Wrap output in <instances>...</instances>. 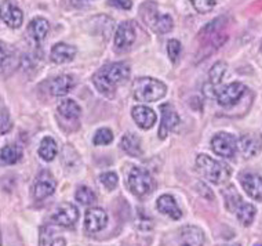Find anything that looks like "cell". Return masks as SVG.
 Returning a JSON list of instances; mask_svg holds the SVG:
<instances>
[{"instance_id": "1", "label": "cell", "mask_w": 262, "mask_h": 246, "mask_svg": "<svg viewBox=\"0 0 262 246\" xmlns=\"http://www.w3.org/2000/svg\"><path fill=\"white\" fill-rule=\"evenodd\" d=\"M130 76V67L127 63H113L105 65L93 76V83L104 96H113L115 91Z\"/></svg>"}, {"instance_id": "2", "label": "cell", "mask_w": 262, "mask_h": 246, "mask_svg": "<svg viewBox=\"0 0 262 246\" xmlns=\"http://www.w3.org/2000/svg\"><path fill=\"white\" fill-rule=\"evenodd\" d=\"M225 21V17L215 18L200 31V37L204 40V45L200 46V58H206V55L214 53L225 43L228 39L226 32H224Z\"/></svg>"}, {"instance_id": "3", "label": "cell", "mask_w": 262, "mask_h": 246, "mask_svg": "<svg viewBox=\"0 0 262 246\" xmlns=\"http://www.w3.org/2000/svg\"><path fill=\"white\" fill-rule=\"evenodd\" d=\"M196 166H198L199 173L214 184H222L231 176V169L228 165L217 159H212L211 156L204 155V154L198 155Z\"/></svg>"}, {"instance_id": "4", "label": "cell", "mask_w": 262, "mask_h": 246, "mask_svg": "<svg viewBox=\"0 0 262 246\" xmlns=\"http://www.w3.org/2000/svg\"><path fill=\"white\" fill-rule=\"evenodd\" d=\"M133 93L136 100L142 102H154L162 100L167 93V86L154 78H138L133 85Z\"/></svg>"}, {"instance_id": "5", "label": "cell", "mask_w": 262, "mask_h": 246, "mask_svg": "<svg viewBox=\"0 0 262 246\" xmlns=\"http://www.w3.org/2000/svg\"><path fill=\"white\" fill-rule=\"evenodd\" d=\"M141 17L148 24L150 29H154L158 33L170 32L174 27L172 18L168 14H160L158 7L154 3H145L141 7Z\"/></svg>"}, {"instance_id": "6", "label": "cell", "mask_w": 262, "mask_h": 246, "mask_svg": "<svg viewBox=\"0 0 262 246\" xmlns=\"http://www.w3.org/2000/svg\"><path fill=\"white\" fill-rule=\"evenodd\" d=\"M128 188L134 195L145 196L154 190V180L146 170L134 168L128 174Z\"/></svg>"}, {"instance_id": "7", "label": "cell", "mask_w": 262, "mask_h": 246, "mask_svg": "<svg viewBox=\"0 0 262 246\" xmlns=\"http://www.w3.org/2000/svg\"><path fill=\"white\" fill-rule=\"evenodd\" d=\"M79 220V210L73 203L62 202L59 203L51 216V221L61 227H73Z\"/></svg>"}, {"instance_id": "8", "label": "cell", "mask_w": 262, "mask_h": 246, "mask_svg": "<svg viewBox=\"0 0 262 246\" xmlns=\"http://www.w3.org/2000/svg\"><path fill=\"white\" fill-rule=\"evenodd\" d=\"M237 147H239V144L236 141V138L229 133H218L212 137L211 140L212 151L222 158L235 156Z\"/></svg>"}, {"instance_id": "9", "label": "cell", "mask_w": 262, "mask_h": 246, "mask_svg": "<svg viewBox=\"0 0 262 246\" xmlns=\"http://www.w3.org/2000/svg\"><path fill=\"white\" fill-rule=\"evenodd\" d=\"M55 188H57V181L53 177V174L47 170H43L39 173L33 184V196L37 201H43L47 196L54 194Z\"/></svg>"}, {"instance_id": "10", "label": "cell", "mask_w": 262, "mask_h": 246, "mask_svg": "<svg viewBox=\"0 0 262 246\" xmlns=\"http://www.w3.org/2000/svg\"><path fill=\"white\" fill-rule=\"evenodd\" d=\"M108 214L101 208H91L84 214V227L89 233H100L106 227Z\"/></svg>"}, {"instance_id": "11", "label": "cell", "mask_w": 262, "mask_h": 246, "mask_svg": "<svg viewBox=\"0 0 262 246\" xmlns=\"http://www.w3.org/2000/svg\"><path fill=\"white\" fill-rule=\"evenodd\" d=\"M244 93H246V86H244L243 83H229V85H226V86L218 93V104L222 105V107H231V105H233L242 98V96H243Z\"/></svg>"}, {"instance_id": "12", "label": "cell", "mask_w": 262, "mask_h": 246, "mask_svg": "<svg viewBox=\"0 0 262 246\" xmlns=\"http://www.w3.org/2000/svg\"><path fill=\"white\" fill-rule=\"evenodd\" d=\"M160 112H162V123L159 129V137L164 140L168 133L172 132L180 123V116L171 104H163L160 107Z\"/></svg>"}, {"instance_id": "13", "label": "cell", "mask_w": 262, "mask_h": 246, "mask_svg": "<svg viewBox=\"0 0 262 246\" xmlns=\"http://www.w3.org/2000/svg\"><path fill=\"white\" fill-rule=\"evenodd\" d=\"M2 19L7 27L17 29L23 25L24 14L13 0H5L2 2Z\"/></svg>"}, {"instance_id": "14", "label": "cell", "mask_w": 262, "mask_h": 246, "mask_svg": "<svg viewBox=\"0 0 262 246\" xmlns=\"http://www.w3.org/2000/svg\"><path fill=\"white\" fill-rule=\"evenodd\" d=\"M136 42V29L131 23H122L115 33V46L119 50H127Z\"/></svg>"}, {"instance_id": "15", "label": "cell", "mask_w": 262, "mask_h": 246, "mask_svg": "<svg viewBox=\"0 0 262 246\" xmlns=\"http://www.w3.org/2000/svg\"><path fill=\"white\" fill-rule=\"evenodd\" d=\"M131 116L136 120L137 126L144 130L154 128L155 123H156V114L154 110H150L145 105H137L131 111Z\"/></svg>"}, {"instance_id": "16", "label": "cell", "mask_w": 262, "mask_h": 246, "mask_svg": "<svg viewBox=\"0 0 262 246\" xmlns=\"http://www.w3.org/2000/svg\"><path fill=\"white\" fill-rule=\"evenodd\" d=\"M240 182L247 192V195L254 199H262V177L254 173H244L240 176Z\"/></svg>"}, {"instance_id": "17", "label": "cell", "mask_w": 262, "mask_h": 246, "mask_svg": "<svg viewBox=\"0 0 262 246\" xmlns=\"http://www.w3.org/2000/svg\"><path fill=\"white\" fill-rule=\"evenodd\" d=\"M204 234L196 225H186L180 231V246H203Z\"/></svg>"}, {"instance_id": "18", "label": "cell", "mask_w": 262, "mask_h": 246, "mask_svg": "<svg viewBox=\"0 0 262 246\" xmlns=\"http://www.w3.org/2000/svg\"><path fill=\"white\" fill-rule=\"evenodd\" d=\"M262 148V138L258 134H244L239 140V150L246 158L257 155Z\"/></svg>"}, {"instance_id": "19", "label": "cell", "mask_w": 262, "mask_h": 246, "mask_svg": "<svg viewBox=\"0 0 262 246\" xmlns=\"http://www.w3.org/2000/svg\"><path fill=\"white\" fill-rule=\"evenodd\" d=\"M156 208L162 214H166L172 220H180L182 217L181 209L177 205L176 199L171 195H162L156 202Z\"/></svg>"}, {"instance_id": "20", "label": "cell", "mask_w": 262, "mask_h": 246, "mask_svg": "<svg viewBox=\"0 0 262 246\" xmlns=\"http://www.w3.org/2000/svg\"><path fill=\"white\" fill-rule=\"evenodd\" d=\"M76 55V47L67 43H57L51 49V59L55 64H65L72 61Z\"/></svg>"}, {"instance_id": "21", "label": "cell", "mask_w": 262, "mask_h": 246, "mask_svg": "<svg viewBox=\"0 0 262 246\" xmlns=\"http://www.w3.org/2000/svg\"><path fill=\"white\" fill-rule=\"evenodd\" d=\"M75 86V80L69 75H59L50 82L51 94L55 97H62L68 94Z\"/></svg>"}, {"instance_id": "22", "label": "cell", "mask_w": 262, "mask_h": 246, "mask_svg": "<svg viewBox=\"0 0 262 246\" xmlns=\"http://www.w3.org/2000/svg\"><path fill=\"white\" fill-rule=\"evenodd\" d=\"M28 31H29L31 36L33 37L35 40L40 42L47 36V33L50 31V24H49L47 19L43 18V17H36V18H33L31 23H29Z\"/></svg>"}, {"instance_id": "23", "label": "cell", "mask_w": 262, "mask_h": 246, "mask_svg": "<svg viewBox=\"0 0 262 246\" xmlns=\"http://www.w3.org/2000/svg\"><path fill=\"white\" fill-rule=\"evenodd\" d=\"M122 150L128 154L130 156H140L142 154V148H141V140L140 137H137L133 133H127L122 137L120 141Z\"/></svg>"}, {"instance_id": "24", "label": "cell", "mask_w": 262, "mask_h": 246, "mask_svg": "<svg viewBox=\"0 0 262 246\" xmlns=\"http://www.w3.org/2000/svg\"><path fill=\"white\" fill-rule=\"evenodd\" d=\"M57 152H58V147H57L54 138L45 137L39 147V156L46 162H51L57 156Z\"/></svg>"}, {"instance_id": "25", "label": "cell", "mask_w": 262, "mask_h": 246, "mask_svg": "<svg viewBox=\"0 0 262 246\" xmlns=\"http://www.w3.org/2000/svg\"><path fill=\"white\" fill-rule=\"evenodd\" d=\"M58 114L65 119H79L81 115L80 105L73 100H63L58 105Z\"/></svg>"}, {"instance_id": "26", "label": "cell", "mask_w": 262, "mask_h": 246, "mask_svg": "<svg viewBox=\"0 0 262 246\" xmlns=\"http://www.w3.org/2000/svg\"><path fill=\"white\" fill-rule=\"evenodd\" d=\"M235 212L236 216H237V220L246 227H249L250 224L253 223L254 219H255V213H257V210L251 203H244V202H242L237 206V209Z\"/></svg>"}, {"instance_id": "27", "label": "cell", "mask_w": 262, "mask_h": 246, "mask_svg": "<svg viewBox=\"0 0 262 246\" xmlns=\"http://www.w3.org/2000/svg\"><path fill=\"white\" fill-rule=\"evenodd\" d=\"M23 156V151L15 146H5L2 148V163L14 165L17 163Z\"/></svg>"}, {"instance_id": "28", "label": "cell", "mask_w": 262, "mask_h": 246, "mask_svg": "<svg viewBox=\"0 0 262 246\" xmlns=\"http://www.w3.org/2000/svg\"><path fill=\"white\" fill-rule=\"evenodd\" d=\"M226 73V63L224 61H218L215 64L212 65V68L208 72V79L211 85H220L221 80L224 79Z\"/></svg>"}, {"instance_id": "29", "label": "cell", "mask_w": 262, "mask_h": 246, "mask_svg": "<svg viewBox=\"0 0 262 246\" xmlns=\"http://www.w3.org/2000/svg\"><path fill=\"white\" fill-rule=\"evenodd\" d=\"M75 198H76V201L79 203H81V205H93L97 201V196H95L94 191L90 190L89 187H84V186L77 188Z\"/></svg>"}, {"instance_id": "30", "label": "cell", "mask_w": 262, "mask_h": 246, "mask_svg": "<svg viewBox=\"0 0 262 246\" xmlns=\"http://www.w3.org/2000/svg\"><path fill=\"white\" fill-rule=\"evenodd\" d=\"M113 141V133L112 130H109L106 128H102L100 130H97L93 138L94 146H108Z\"/></svg>"}, {"instance_id": "31", "label": "cell", "mask_w": 262, "mask_h": 246, "mask_svg": "<svg viewBox=\"0 0 262 246\" xmlns=\"http://www.w3.org/2000/svg\"><path fill=\"white\" fill-rule=\"evenodd\" d=\"M224 194V196H225L226 199V206H228V209L229 210H236L237 209V206L242 203V201L237 202V201H233L235 198H239V194L236 192V188L232 187V186H229V187L226 188L225 191L222 192Z\"/></svg>"}, {"instance_id": "32", "label": "cell", "mask_w": 262, "mask_h": 246, "mask_svg": "<svg viewBox=\"0 0 262 246\" xmlns=\"http://www.w3.org/2000/svg\"><path fill=\"white\" fill-rule=\"evenodd\" d=\"M192 6L194 7L196 11H199V13H208V11H211L215 5H217L218 0H189Z\"/></svg>"}, {"instance_id": "33", "label": "cell", "mask_w": 262, "mask_h": 246, "mask_svg": "<svg viewBox=\"0 0 262 246\" xmlns=\"http://www.w3.org/2000/svg\"><path fill=\"white\" fill-rule=\"evenodd\" d=\"M181 51H182V47H181V43L176 39H171V40H168L167 43V54L170 57L172 63H177L178 58H180V55H181Z\"/></svg>"}, {"instance_id": "34", "label": "cell", "mask_w": 262, "mask_h": 246, "mask_svg": "<svg viewBox=\"0 0 262 246\" xmlns=\"http://www.w3.org/2000/svg\"><path fill=\"white\" fill-rule=\"evenodd\" d=\"M100 180L101 182L104 184V187L106 188V190H113V188L118 187V174L113 173V172H106V173L101 174Z\"/></svg>"}, {"instance_id": "35", "label": "cell", "mask_w": 262, "mask_h": 246, "mask_svg": "<svg viewBox=\"0 0 262 246\" xmlns=\"http://www.w3.org/2000/svg\"><path fill=\"white\" fill-rule=\"evenodd\" d=\"M54 239L51 238L50 228L43 227L40 230V246H53Z\"/></svg>"}, {"instance_id": "36", "label": "cell", "mask_w": 262, "mask_h": 246, "mask_svg": "<svg viewBox=\"0 0 262 246\" xmlns=\"http://www.w3.org/2000/svg\"><path fill=\"white\" fill-rule=\"evenodd\" d=\"M10 129H11V120H10L9 112L6 108H2V129H0V132H2V134H6Z\"/></svg>"}, {"instance_id": "37", "label": "cell", "mask_w": 262, "mask_h": 246, "mask_svg": "<svg viewBox=\"0 0 262 246\" xmlns=\"http://www.w3.org/2000/svg\"><path fill=\"white\" fill-rule=\"evenodd\" d=\"M108 3L109 6H113V7L120 10H130L131 6H133L131 0H108Z\"/></svg>"}, {"instance_id": "38", "label": "cell", "mask_w": 262, "mask_h": 246, "mask_svg": "<svg viewBox=\"0 0 262 246\" xmlns=\"http://www.w3.org/2000/svg\"><path fill=\"white\" fill-rule=\"evenodd\" d=\"M53 246H67V241L63 238H58V239H54Z\"/></svg>"}, {"instance_id": "39", "label": "cell", "mask_w": 262, "mask_h": 246, "mask_svg": "<svg viewBox=\"0 0 262 246\" xmlns=\"http://www.w3.org/2000/svg\"><path fill=\"white\" fill-rule=\"evenodd\" d=\"M255 246H262V245H261V243H257V245H255Z\"/></svg>"}, {"instance_id": "40", "label": "cell", "mask_w": 262, "mask_h": 246, "mask_svg": "<svg viewBox=\"0 0 262 246\" xmlns=\"http://www.w3.org/2000/svg\"><path fill=\"white\" fill-rule=\"evenodd\" d=\"M232 246H242V245H232Z\"/></svg>"}, {"instance_id": "41", "label": "cell", "mask_w": 262, "mask_h": 246, "mask_svg": "<svg viewBox=\"0 0 262 246\" xmlns=\"http://www.w3.org/2000/svg\"><path fill=\"white\" fill-rule=\"evenodd\" d=\"M261 50H262V45H261Z\"/></svg>"}]
</instances>
